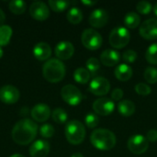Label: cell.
Instances as JSON below:
<instances>
[{
	"label": "cell",
	"mask_w": 157,
	"mask_h": 157,
	"mask_svg": "<svg viewBox=\"0 0 157 157\" xmlns=\"http://www.w3.org/2000/svg\"><path fill=\"white\" fill-rule=\"evenodd\" d=\"M65 66L59 59L48 60L42 67V75L50 83H59L65 76Z\"/></svg>",
	"instance_id": "obj_3"
},
{
	"label": "cell",
	"mask_w": 157,
	"mask_h": 157,
	"mask_svg": "<svg viewBox=\"0 0 157 157\" xmlns=\"http://www.w3.org/2000/svg\"><path fill=\"white\" fill-rule=\"evenodd\" d=\"M144 79L149 84H156L157 83V68L155 67H147L144 74Z\"/></svg>",
	"instance_id": "obj_31"
},
{
	"label": "cell",
	"mask_w": 157,
	"mask_h": 157,
	"mask_svg": "<svg viewBox=\"0 0 157 157\" xmlns=\"http://www.w3.org/2000/svg\"><path fill=\"white\" fill-rule=\"evenodd\" d=\"M124 24L128 29H133L140 26L141 24V17L135 12H129L126 14L124 17Z\"/></svg>",
	"instance_id": "obj_22"
},
{
	"label": "cell",
	"mask_w": 157,
	"mask_h": 157,
	"mask_svg": "<svg viewBox=\"0 0 157 157\" xmlns=\"http://www.w3.org/2000/svg\"><path fill=\"white\" fill-rule=\"evenodd\" d=\"M10 157H25V156H24V155H19V154H16V155H11Z\"/></svg>",
	"instance_id": "obj_43"
},
{
	"label": "cell",
	"mask_w": 157,
	"mask_h": 157,
	"mask_svg": "<svg viewBox=\"0 0 157 157\" xmlns=\"http://www.w3.org/2000/svg\"><path fill=\"white\" fill-rule=\"evenodd\" d=\"M109 21L108 12L104 9L98 8L95 9L89 16L88 22L94 28H103L107 25Z\"/></svg>",
	"instance_id": "obj_15"
},
{
	"label": "cell",
	"mask_w": 157,
	"mask_h": 157,
	"mask_svg": "<svg viewBox=\"0 0 157 157\" xmlns=\"http://www.w3.org/2000/svg\"><path fill=\"white\" fill-rule=\"evenodd\" d=\"M62 98L70 106H77L83 100L82 92L74 85H66L61 90Z\"/></svg>",
	"instance_id": "obj_7"
},
{
	"label": "cell",
	"mask_w": 157,
	"mask_h": 157,
	"mask_svg": "<svg viewBox=\"0 0 157 157\" xmlns=\"http://www.w3.org/2000/svg\"><path fill=\"white\" fill-rule=\"evenodd\" d=\"M71 157H84V155L81 153H75Z\"/></svg>",
	"instance_id": "obj_41"
},
{
	"label": "cell",
	"mask_w": 157,
	"mask_h": 157,
	"mask_svg": "<svg viewBox=\"0 0 157 157\" xmlns=\"http://www.w3.org/2000/svg\"><path fill=\"white\" fill-rule=\"evenodd\" d=\"M19 97V91L16 86L6 85L0 88V100L5 104H15L18 101Z\"/></svg>",
	"instance_id": "obj_13"
},
{
	"label": "cell",
	"mask_w": 157,
	"mask_h": 157,
	"mask_svg": "<svg viewBox=\"0 0 157 157\" xmlns=\"http://www.w3.org/2000/svg\"><path fill=\"white\" fill-rule=\"evenodd\" d=\"M115 76L118 80L121 82H127L130 80L132 76L133 71L131 66H129L126 63H121L119 64L114 71Z\"/></svg>",
	"instance_id": "obj_20"
},
{
	"label": "cell",
	"mask_w": 157,
	"mask_h": 157,
	"mask_svg": "<svg viewBox=\"0 0 157 157\" xmlns=\"http://www.w3.org/2000/svg\"><path fill=\"white\" fill-rule=\"evenodd\" d=\"M122 97H123V91L119 87L113 89V91L111 92V98L115 101H120L122 98Z\"/></svg>",
	"instance_id": "obj_37"
},
{
	"label": "cell",
	"mask_w": 157,
	"mask_h": 157,
	"mask_svg": "<svg viewBox=\"0 0 157 157\" xmlns=\"http://www.w3.org/2000/svg\"><path fill=\"white\" fill-rule=\"evenodd\" d=\"M86 69L88 70V72L90 73L91 75H95L98 73V71L100 69V63H99L98 59H97L95 57L89 58L86 61Z\"/></svg>",
	"instance_id": "obj_30"
},
{
	"label": "cell",
	"mask_w": 157,
	"mask_h": 157,
	"mask_svg": "<svg viewBox=\"0 0 157 157\" xmlns=\"http://www.w3.org/2000/svg\"><path fill=\"white\" fill-rule=\"evenodd\" d=\"M90 143L98 150L109 151L115 147L117 138L109 130L97 129L90 135Z\"/></svg>",
	"instance_id": "obj_2"
},
{
	"label": "cell",
	"mask_w": 157,
	"mask_h": 157,
	"mask_svg": "<svg viewBox=\"0 0 157 157\" xmlns=\"http://www.w3.org/2000/svg\"><path fill=\"white\" fill-rule=\"evenodd\" d=\"M66 18H67V20L70 23L76 25V24H79L82 21V19H83V13H82L81 9H79L78 7L73 6L67 12Z\"/></svg>",
	"instance_id": "obj_24"
},
{
	"label": "cell",
	"mask_w": 157,
	"mask_h": 157,
	"mask_svg": "<svg viewBox=\"0 0 157 157\" xmlns=\"http://www.w3.org/2000/svg\"><path fill=\"white\" fill-rule=\"evenodd\" d=\"M122 59L129 63H132L137 60V53L133 50H127L122 54Z\"/></svg>",
	"instance_id": "obj_36"
},
{
	"label": "cell",
	"mask_w": 157,
	"mask_h": 157,
	"mask_svg": "<svg viewBox=\"0 0 157 157\" xmlns=\"http://www.w3.org/2000/svg\"><path fill=\"white\" fill-rule=\"evenodd\" d=\"M136 107L132 100H121L118 104V111L123 117H131L135 113Z\"/></svg>",
	"instance_id": "obj_21"
},
{
	"label": "cell",
	"mask_w": 157,
	"mask_h": 157,
	"mask_svg": "<svg viewBox=\"0 0 157 157\" xmlns=\"http://www.w3.org/2000/svg\"><path fill=\"white\" fill-rule=\"evenodd\" d=\"M90 77H91L90 73L88 72L87 69H86L84 67L77 68L74 72V79L78 84H81V85L87 84L88 81L90 80Z\"/></svg>",
	"instance_id": "obj_23"
},
{
	"label": "cell",
	"mask_w": 157,
	"mask_h": 157,
	"mask_svg": "<svg viewBox=\"0 0 157 157\" xmlns=\"http://www.w3.org/2000/svg\"><path fill=\"white\" fill-rule=\"evenodd\" d=\"M29 15L38 21H44L50 17V8L45 3L36 1L29 6Z\"/></svg>",
	"instance_id": "obj_11"
},
{
	"label": "cell",
	"mask_w": 157,
	"mask_h": 157,
	"mask_svg": "<svg viewBox=\"0 0 157 157\" xmlns=\"http://www.w3.org/2000/svg\"><path fill=\"white\" fill-rule=\"evenodd\" d=\"M38 125L29 119H22L12 129V139L19 145H28L36 138Z\"/></svg>",
	"instance_id": "obj_1"
},
{
	"label": "cell",
	"mask_w": 157,
	"mask_h": 157,
	"mask_svg": "<svg viewBox=\"0 0 157 157\" xmlns=\"http://www.w3.org/2000/svg\"><path fill=\"white\" fill-rule=\"evenodd\" d=\"M110 90L109 81L102 76H98L92 79L89 84V91L95 96H105Z\"/></svg>",
	"instance_id": "obj_9"
},
{
	"label": "cell",
	"mask_w": 157,
	"mask_h": 157,
	"mask_svg": "<svg viewBox=\"0 0 157 157\" xmlns=\"http://www.w3.org/2000/svg\"><path fill=\"white\" fill-rule=\"evenodd\" d=\"M135 91L138 95L140 96H143V97H146L148 95L151 94L152 92V89L151 87L147 85V84H144V83H139L135 86Z\"/></svg>",
	"instance_id": "obj_35"
},
{
	"label": "cell",
	"mask_w": 157,
	"mask_h": 157,
	"mask_svg": "<svg viewBox=\"0 0 157 157\" xmlns=\"http://www.w3.org/2000/svg\"><path fill=\"white\" fill-rule=\"evenodd\" d=\"M54 132H55V130L53 126L49 123H45L41 125V127L40 128V134L43 138H51L54 135Z\"/></svg>",
	"instance_id": "obj_34"
},
{
	"label": "cell",
	"mask_w": 157,
	"mask_h": 157,
	"mask_svg": "<svg viewBox=\"0 0 157 157\" xmlns=\"http://www.w3.org/2000/svg\"><path fill=\"white\" fill-rule=\"evenodd\" d=\"M153 8V6L148 1H140L136 5V9L138 13L142 15H148Z\"/></svg>",
	"instance_id": "obj_32"
},
{
	"label": "cell",
	"mask_w": 157,
	"mask_h": 157,
	"mask_svg": "<svg viewBox=\"0 0 157 157\" xmlns=\"http://www.w3.org/2000/svg\"><path fill=\"white\" fill-rule=\"evenodd\" d=\"M52 120L56 123H58V124H63L67 121L68 115H67L66 111L63 109L57 108V109H55L52 110Z\"/></svg>",
	"instance_id": "obj_28"
},
{
	"label": "cell",
	"mask_w": 157,
	"mask_h": 157,
	"mask_svg": "<svg viewBox=\"0 0 157 157\" xmlns=\"http://www.w3.org/2000/svg\"><path fill=\"white\" fill-rule=\"evenodd\" d=\"M49 6L51 7L52 10L54 12H63L66 8L69 7L71 5V2L69 1H57V0H50L48 2Z\"/></svg>",
	"instance_id": "obj_29"
},
{
	"label": "cell",
	"mask_w": 157,
	"mask_h": 157,
	"mask_svg": "<svg viewBox=\"0 0 157 157\" xmlns=\"http://www.w3.org/2000/svg\"><path fill=\"white\" fill-rule=\"evenodd\" d=\"M12 29L7 25H3L0 27V47L6 46L9 43L12 36Z\"/></svg>",
	"instance_id": "obj_26"
},
{
	"label": "cell",
	"mask_w": 157,
	"mask_h": 157,
	"mask_svg": "<svg viewBox=\"0 0 157 157\" xmlns=\"http://www.w3.org/2000/svg\"><path fill=\"white\" fill-rule=\"evenodd\" d=\"M5 21H6V15L4 13V11L0 8V27L3 26Z\"/></svg>",
	"instance_id": "obj_39"
},
{
	"label": "cell",
	"mask_w": 157,
	"mask_h": 157,
	"mask_svg": "<svg viewBox=\"0 0 157 157\" xmlns=\"http://www.w3.org/2000/svg\"><path fill=\"white\" fill-rule=\"evenodd\" d=\"M9 10L15 15H21L27 9V5L24 1L21 0H12L8 4Z\"/></svg>",
	"instance_id": "obj_25"
},
{
	"label": "cell",
	"mask_w": 157,
	"mask_h": 157,
	"mask_svg": "<svg viewBox=\"0 0 157 157\" xmlns=\"http://www.w3.org/2000/svg\"><path fill=\"white\" fill-rule=\"evenodd\" d=\"M146 61L154 65H157V42L151 44L145 52Z\"/></svg>",
	"instance_id": "obj_27"
},
{
	"label": "cell",
	"mask_w": 157,
	"mask_h": 157,
	"mask_svg": "<svg viewBox=\"0 0 157 157\" xmlns=\"http://www.w3.org/2000/svg\"><path fill=\"white\" fill-rule=\"evenodd\" d=\"M64 134L68 143L74 145H77L84 142L86 137V129L81 121L73 120L66 124Z\"/></svg>",
	"instance_id": "obj_4"
},
{
	"label": "cell",
	"mask_w": 157,
	"mask_h": 157,
	"mask_svg": "<svg viewBox=\"0 0 157 157\" xmlns=\"http://www.w3.org/2000/svg\"><path fill=\"white\" fill-rule=\"evenodd\" d=\"M51 150L50 144L44 140L34 142L29 147V155L31 157H46Z\"/></svg>",
	"instance_id": "obj_17"
},
{
	"label": "cell",
	"mask_w": 157,
	"mask_h": 157,
	"mask_svg": "<svg viewBox=\"0 0 157 157\" xmlns=\"http://www.w3.org/2000/svg\"><path fill=\"white\" fill-rule=\"evenodd\" d=\"M139 33L144 40H157V18H149L144 21L140 26Z\"/></svg>",
	"instance_id": "obj_10"
},
{
	"label": "cell",
	"mask_w": 157,
	"mask_h": 157,
	"mask_svg": "<svg viewBox=\"0 0 157 157\" xmlns=\"http://www.w3.org/2000/svg\"><path fill=\"white\" fill-rule=\"evenodd\" d=\"M51 109L44 103H39L34 106L30 111V115L35 121L44 122L49 120L51 116Z\"/></svg>",
	"instance_id": "obj_16"
},
{
	"label": "cell",
	"mask_w": 157,
	"mask_h": 157,
	"mask_svg": "<svg viewBox=\"0 0 157 157\" xmlns=\"http://www.w3.org/2000/svg\"><path fill=\"white\" fill-rule=\"evenodd\" d=\"M93 109L98 115L108 116L114 111L115 104L111 99L108 98H100L94 101Z\"/></svg>",
	"instance_id": "obj_12"
},
{
	"label": "cell",
	"mask_w": 157,
	"mask_h": 157,
	"mask_svg": "<svg viewBox=\"0 0 157 157\" xmlns=\"http://www.w3.org/2000/svg\"><path fill=\"white\" fill-rule=\"evenodd\" d=\"M56 57L62 61V60H69L75 53V47L70 41H60L54 50Z\"/></svg>",
	"instance_id": "obj_14"
},
{
	"label": "cell",
	"mask_w": 157,
	"mask_h": 157,
	"mask_svg": "<svg viewBox=\"0 0 157 157\" xmlns=\"http://www.w3.org/2000/svg\"><path fill=\"white\" fill-rule=\"evenodd\" d=\"M82 44L90 51L98 50L103 42V39L101 34L93 29H86L82 32L81 35Z\"/></svg>",
	"instance_id": "obj_6"
},
{
	"label": "cell",
	"mask_w": 157,
	"mask_h": 157,
	"mask_svg": "<svg viewBox=\"0 0 157 157\" xmlns=\"http://www.w3.org/2000/svg\"><path fill=\"white\" fill-rule=\"evenodd\" d=\"M146 139L150 143H155V142H157V130H155V129L150 130L147 132Z\"/></svg>",
	"instance_id": "obj_38"
},
{
	"label": "cell",
	"mask_w": 157,
	"mask_h": 157,
	"mask_svg": "<svg viewBox=\"0 0 157 157\" xmlns=\"http://www.w3.org/2000/svg\"><path fill=\"white\" fill-rule=\"evenodd\" d=\"M153 9H154V12H155V15L157 16V2L155 4V6H154V7H153Z\"/></svg>",
	"instance_id": "obj_42"
},
{
	"label": "cell",
	"mask_w": 157,
	"mask_h": 157,
	"mask_svg": "<svg viewBox=\"0 0 157 157\" xmlns=\"http://www.w3.org/2000/svg\"><path fill=\"white\" fill-rule=\"evenodd\" d=\"M33 55L39 61H46L52 55V48L46 42H39L33 48Z\"/></svg>",
	"instance_id": "obj_19"
},
{
	"label": "cell",
	"mask_w": 157,
	"mask_h": 157,
	"mask_svg": "<svg viewBox=\"0 0 157 157\" xmlns=\"http://www.w3.org/2000/svg\"><path fill=\"white\" fill-rule=\"evenodd\" d=\"M2 56H3V50H2V48L0 47V59H1Z\"/></svg>",
	"instance_id": "obj_44"
},
{
	"label": "cell",
	"mask_w": 157,
	"mask_h": 157,
	"mask_svg": "<svg viewBox=\"0 0 157 157\" xmlns=\"http://www.w3.org/2000/svg\"><path fill=\"white\" fill-rule=\"evenodd\" d=\"M127 147L131 153L134 155H142L148 150L149 142L145 136L141 134H136L132 136L128 140Z\"/></svg>",
	"instance_id": "obj_8"
},
{
	"label": "cell",
	"mask_w": 157,
	"mask_h": 157,
	"mask_svg": "<svg viewBox=\"0 0 157 157\" xmlns=\"http://www.w3.org/2000/svg\"><path fill=\"white\" fill-rule=\"evenodd\" d=\"M131 40L129 30L124 27H117L113 29L109 37V44L115 49H122L128 45Z\"/></svg>",
	"instance_id": "obj_5"
},
{
	"label": "cell",
	"mask_w": 157,
	"mask_h": 157,
	"mask_svg": "<svg viewBox=\"0 0 157 157\" xmlns=\"http://www.w3.org/2000/svg\"><path fill=\"white\" fill-rule=\"evenodd\" d=\"M81 3H82L83 5H85V6H92L97 5L98 2H97V1H86V0H82Z\"/></svg>",
	"instance_id": "obj_40"
},
{
	"label": "cell",
	"mask_w": 157,
	"mask_h": 157,
	"mask_svg": "<svg viewBox=\"0 0 157 157\" xmlns=\"http://www.w3.org/2000/svg\"><path fill=\"white\" fill-rule=\"evenodd\" d=\"M121 60V55L116 50L107 49L100 54V61L103 65L107 67H112L119 63Z\"/></svg>",
	"instance_id": "obj_18"
},
{
	"label": "cell",
	"mask_w": 157,
	"mask_h": 157,
	"mask_svg": "<svg viewBox=\"0 0 157 157\" xmlns=\"http://www.w3.org/2000/svg\"><path fill=\"white\" fill-rule=\"evenodd\" d=\"M99 123V118L93 113H88L85 118V124L89 129L96 128Z\"/></svg>",
	"instance_id": "obj_33"
}]
</instances>
